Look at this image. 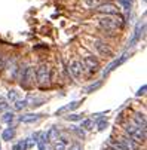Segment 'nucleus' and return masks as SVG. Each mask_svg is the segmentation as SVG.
I'll return each instance as SVG.
<instances>
[{
    "instance_id": "nucleus-1",
    "label": "nucleus",
    "mask_w": 147,
    "mask_h": 150,
    "mask_svg": "<svg viewBox=\"0 0 147 150\" xmlns=\"http://www.w3.org/2000/svg\"><path fill=\"white\" fill-rule=\"evenodd\" d=\"M100 24L106 31L113 33L122 25V19L120 16H116V15H106V16L100 18Z\"/></svg>"
},
{
    "instance_id": "nucleus-2",
    "label": "nucleus",
    "mask_w": 147,
    "mask_h": 150,
    "mask_svg": "<svg viewBox=\"0 0 147 150\" xmlns=\"http://www.w3.org/2000/svg\"><path fill=\"white\" fill-rule=\"evenodd\" d=\"M36 82L39 83V86L45 88L51 83V69L48 64H42L36 70Z\"/></svg>"
},
{
    "instance_id": "nucleus-3",
    "label": "nucleus",
    "mask_w": 147,
    "mask_h": 150,
    "mask_svg": "<svg viewBox=\"0 0 147 150\" xmlns=\"http://www.w3.org/2000/svg\"><path fill=\"white\" fill-rule=\"evenodd\" d=\"M125 132L128 134V137H131L135 143H144L146 141V129H141V128L135 126L134 123H128L125 125Z\"/></svg>"
},
{
    "instance_id": "nucleus-4",
    "label": "nucleus",
    "mask_w": 147,
    "mask_h": 150,
    "mask_svg": "<svg viewBox=\"0 0 147 150\" xmlns=\"http://www.w3.org/2000/svg\"><path fill=\"white\" fill-rule=\"evenodd\" d=\"M83 71H85V66H83V62H82L80 59H73V61L69 64V73H70L73 77L79 79V77L83 74Z\"/></svg>"
},
{
    "instance_id": "nucleus-5",
    "label": "nucleus",
    "mask_w": 147,
    "mask_h": 150,
    "mask_svg": "<svg viewBox=\"0 0 147 150\" xmlns=\"http://www.w3.org/2000/svg\"><path fill=\"white\" fill-rule=\"evenodd\" d=\"M94 48L101 57H112V49L102 40H94Z\"/></svg>"
},
{
    "instance_id": "nucleus-6",
    "label": "nucleus",
    "mask_w": 147,
    "mask_h": 150,
    "mask_svg": "<svg viewBox=\"0 0 147 150\" xmlns=\"http://www.w3.org/2000/svg\"><path fill=\"white\" fill-rule=\"evenodd\" d=\"M127 58H128V54H123L122 57H119L117 59H114L113 62H110L109 66H107L106 69L102 70V76H107V74H109L110 71H113L114 69H117V67L120 66V64H123L125 61H127Z\"/></svg>"
},
{
    "instance_id": "nucleus-7",
    "label": "nucleus",
    "mask_w": 147,
    "mask_h": 150,
    "mask_svg": "<svg viewBox=\"0 0 147 150\" xmlns=\"http://www.w3.org/2000/svg\"><path fill=\"white\" fill-rule=\"evenodd\" d=\"M97 11L101 13H106V15H117L119 13L117 6H114L113 3H102L97 8Z\"/></svg>"
},
{
    "instance_id": "nucleus-8",
    "label": "nucleus",
    "mask_w": 147,
    "mask_h": 150,
    "mask_svg": "<svg viewBox=\"0 0 147 150\" xmlns=\"http://www.w3.org/2000/svg\"><path fill=\"white\" fill-rule=\"evenodd\" d=\"M146 27H144V23L141 24V23H138L137 24V27H135V30H134V34H132V37L129 39V42H128V48H132V46H135L137 43H138V40H140V37H141V30H144Z\"/></svg>"
},
{
    "instance_id": "nucleus-9",
    "label": "nucleus",
    "mask_w": 147,
    "mask_h": 150,
    "mask_svg": "<svg viewBox=\"0 0 147 150\" xmlns=\"http://www.w3.org/2000/svg\"><path fill=\"white\" fill-rule=\"evenodd\" d=\"M82 62H83V66H85V69H88L91 73H95L100 69V64L94 57H85V59H83Z\"/></svg>"
},
{
    "instance_id": "nucleus-10",
    "label": "nucleus",
    "mask_w": 147,
    "mask_h": 150,
    "mask_svg": "<svg viewBox=\"0 0 147 150\" xmlns=\"http://www.w3.org/2000/svg\"><path fill=\"white\" fill-rule=\"evenodd\" d=\"M40 117H42L40 113H27V115L19 116V122H23V123H34V122H37Z\"/></svg>"
},
{
    "instance_id": "nucleus-11",
    "label": "nucleus",
    "mask_w": 147,
    "mask_h": 150,
    "mask_svg": "<svg viewBox=\"0 0 147 150\" xmlns=\"http://www.w3.org/2000/svg\"><path fill=\"white\" fill-rule=\"evenodd\" d=\"M6 69H8V71H9V76H11L12 79H16L18 69H19L16 58H11V59H9V64H8V67H6Z\"/></svg>"
},
{
    "instance_id": "nucleus-12",
    "label": "nucleus",
    "mask_w": 147,
    "mask_h": 150,
    "mask_svg": "<svg viewBox=\"0 0 147 150\" xmlns=\"http://www.w3.org/2000/svg\"><path fill=\"white\" fill-rule=\"evenodd\" d=\"M131 123H134L135 126L141 128V129H146V115L144 113H135Z\"/></svg>"
},
{
    "instance_id": "nucleus-13",
    "label": "nucleus",
    "mask_w": 147,
    "mask_h": 150,
    "mask_svg": "<svg viewBox=\"0 0 147 150\" xmlns=\"http://www.w3.org/2000/svg\"><path fill=\"white\" fill-rule=\"evenodd\" d=\"M120 141L128 147V150H138V149H140V144L135 143V141H134L131 137H128V135H127V137H122Z\"/></svg>"
},
{
    "instance_id": "nucleus-14",
    "label": "nucleus",
    "mask_w": 147,
    "mask_h": 150,
    "mask_svg": "<svg viewBox=\"0 0 147 150\" xmlns=\"http://www.w3.org/2000/svg\"><path fill=\"white\" fill-rule=\"evenodd\" d=\"M80 105V101H71L70 104L64 105V107H61V109L57 110V115H62V113H66V112H70V110H74L77 109V107Z\"/></svg>"
},
{
    "instance_id": "nucleus-15",
    "label": "nucleus",
    "mask_w": 147,
    "mask_h": 150,
    "mask_svg": "<svg viewBox=\"0 0 147 150\" xmlns=\"http://www.w3.org/2000/svg\"><path fill=\"white\" fill-rule=\"evenodd\" d=\"M58 138H59V131H58V128L52 126L51 129L46 132V140H48L49 143H55Z\"/></svg>"
},
{
    "instance_id": "nucleus-16",
    "label": "nucleus",
    "mask_w": 147,
    "mask_h": 150,
    "mask_svg": "<svg viewBox=\"0 0 147 150\" xmlns=\"http://www.w3.org/2000/svg\"><path fill=\"white\" fill-rule=\"evenodd\" d=\"M25 101H27V105H31V107H39V105H42V103H45V100L43 98H39V97H27L25 98Z\"/></svg>"
},
{
    "instance_id": "nucleus-17",
    "label": "nucleus",
    "mask_w": 147,
    "mask_h": 150,
    "mask_svg": "<svg viewBox=\"0 0 147 150\" xmlns=\"http://www.w3.org/2000/svg\"><path fill=\"white\" fill-rule=\"evenodd\" d=\"M13 137H15V129L13 128H6V129L3 131V134H2V140H5V141H11Z\"/></svg>"
},
{
    "instance_id": "nucleus-18",
    "label": "nucleus",
    "mask_w": 147,
    "mask_h": 150,
    "mask_svg": "<svg viewBox=\"0 0 147 150\" xmlns=\"http://www.w3.org/2000/svg\"><path fill=\"white\" fill-rule=\"evenodd\" d=\"M67 149V141L64 138H58L54 143V150H66Z\"/></svg>"
},
{
    "instance_id": "nucleus-19",
    "label": "nucleus",
    "mask_w": 147,
    "mask_h": 150,
    "mask_svg": "<svg viewBox=\"0 0 147 150\" xmlns=\"http://www.w3.org/2000/svg\"><path fill=\"white\" fill-rule=\"evenodd\" d=\"M101 85H102V82H101V80H98L97 83H92V85H89V86H86V88H85V91H86L88 94H89V92H94V91H97V89L101 86Z\"/></svg>"
},
{
    "instance_id": "nucleus-20",
    "label": "nucleus",
    "mask_w": 147,
    "mask_h": 150,
    "mask_svg": "<svg viewBox=\"0 0 147 150\" xmlns=\"http://www.w3.org/2000/svg\"><path fill=\"white\" fill-rule=\"evenodd\" d=\"M80 122H82L83 129H92V126H94V120L92 119H85V120H80Z\"/></svg>"
},
{
    "instance_id": "nucleus-21",
    "label": "nucleus",
    "mask_w": 147,
    "mask_h": 150,
    "mask_svg": "<svg viewBox=\"0 0 147 150\" xmlns=\"http://www.w3.org/2000/svg\"><path fill=\"white\" fill-rule=\"evenodd\" d=\"M13 117H15V115H13L12 112H6V113L2 116V120L6 122V123H11V122L13 120Z\"/></svg>"
},
{
    "instance_id": "nucleus-22",
    "label": "nucleus",
    "mask_w": 147,
    "mask_h": 150,
    "mask_svg": "<svg viewBox=\"0 0 147 150\" xmlns=\"http://www.w3.org/2000/svg\"><path fill=\"white\" fill-rule=\"evenodd\" d=\"M24 107H27V101L25 100H16L15 101V109L16 110H23Z\"/></svg>"
},
{
    "instance_id": "nucleus-23",
    "label": "nucleus",
    "mask_w": 147,
    "mask_h": 150,
    "mask_svg": "<svg viewBox=\"0 0 147 150\" xmlns=\"http://www.w3.org/2000/svg\"><path fill=\"white\" fill-rule=\"evenodd\" d=\"M70 128H71V131H73V132H76V134H77L80 138H85V131H83V129H80L79 126H70Z\"/></svg>"
},
{
    "instance_id": "nucleus-24",
    "label": "nucleus",
    "mask_w": 147,
    "mask_h": 150,
    "mask_svg": "<svg viewBox=\"0 0 147 150\" xmlns=\"http://www.w3.org/2000/svg\"><path fill=\"white\" fill-rule=\"evenodd\" d=\"M8 100H11V101H16V100H18V92L13 91V89L9 91V92H8Z\"/></svg>"
},
{
    "instance_id": "nucleus-25",
    "label": "nucleus",
    "mask_w": 147,
    "mask_h": 150,
    "mask_svg": "<svg viewBox=\"0 0 147 150\" xmlns=\"http://www.w3.org/2000/svg\"><path fill=\"white\" fill-rule=\"evenodd\" d=\"M66 119L67 120H82V116L80 115H69V116H66Z\"/></svg>"
},
{
    "instance_id": "nucleus-26",
    "label": "nucleus",
    "mask_w": 147,
    "mask_h": 150,
    "mask_svg": "<svg viewBox=\"0 0 147 150\" xmlns=\"http://www.w3.org/2000/svg\"><path fill=\"white\" fill-rule=\"evenodd\" d=\"M120 2H122V5L125 6V9H127L128 12L131 11V0H120Z\"/></svg>"
},
{
    "instance_id": "nucleus-27",
    "label": "nucleus",
    "mask_w": 147,
    "mask_h": 150,
    "mask_svg": "<svg viewBox=\"0 0 147 150\" xmlns=\"http://www.w3.org/2000/svg\"><path fill=\"white\" fill-rule=\"evenodd\" d=\"M5 64H6L5 57H3V54H2V52H0V71H2V70L5 69Z\"/></svg>"
},
{
    "instance_id": "nucleus-28",
    "label": "nucleus",
    "mask_w": 147,
    "mask_h": 150,
    "mask_svg": "<svg viewBox=\"0 0 147 150\" xmlns=\"http://www.w3.org/2000/svg\"><path fill=\"white\" fill-rule=\"evenodd\" d=\"M106 128H107V122L106 120H101L98 123V131H102V129H106Z\"/></svg>"
},
{
    "instance_id": "nucleus-29",
    "label": "nucleus",
    "mask_w": 147,
    "mask_h": 150,
    "mask_svg": "<svg viewBox=\"0 0 147 150\" xmlns=\"http://www.w3.org/2000/svg\"><path fill=\"white\" fill-rule=\"evenodd\" d=\"M146 89H147V86H146V85H143V86L138 89V92H137V97H140V95H144V94H146Z\"/></svg>"
},
{
    "instance_id": "nucleus-30",
    "label": "nucleus",
    "mask_w": 147,
    "mask_h": 150,
    "mask_svg": "<svg viewBox=\"0 0 147 150\" xmlns=\"http://www.w3.org/2000/svg\"><path fill=\"white\" fill-rule=\"evenodd\" d=\"M66 150H80V146L77 144V143H74V144H71L69 149H66Z\"/></svg>"
},
{
    "instance_id": "nucleus-31",
    "label": "nucleus",
    "mask_w": 147,
    "mask_h": 150,
    "mask_svg": "<svg viewBox=\"0 0 147 150\" xmlns=\"http://www.w3.org/2000/svg\"><path fill=\"white\" fill-rule=\"evenodd\" d=\"M5 109H8V104L6 103H0V110H5Z\"/></svg>"
}]
</instances>
